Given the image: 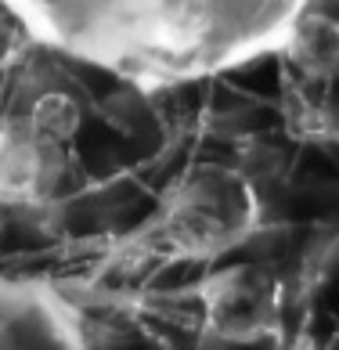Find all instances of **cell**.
<instances>
[{
	"instance_id": "cell-1",
	"label": "cell",
	"mask_w": 339,
	"mask_h": 350,
	"mask_svg": "<svg viewBox=\"0 0 339 350\" xmlns=\"http://www.w3.org/2000/svg\"><path fill=\"white\" fill-rule=\"evenodd\" d=\"M29 40L141 87L282 51L314 0H0Z\"/></svg>"
},
{
	"instance_id": "cell-2",
	"label": "cell",
	"mask_w": 339,
	"mask_h": 350,
	"mask_svg": "<svg viewBox=\"0 0 339 350\" xmlns=\"http://www.w3.org/2000/svg\"><path fill=\"white\" fill-rule=\"evenodd\" d=\"M260 202L253 185L228 166H195L174 185L163 213L166 242L185 256H220L253 235Z\"/></svg>"
},
{
	"instance_id": "cell-3",
	"label": "cell",
	"mask_w": 339,
	"mask_h": 350,
	"mask_svg": "<svg viewBox=\"0 0 339 350\" xmlns=\"http://www.w3.org/2000/svg\"><path fill=\"white\" fill-rule=\"evenodd\" d=\"M199 304L217 340L256 343L282 321V282L260 264H231L206 278Z\"/></svg>"
},
{
	"instance_id": "cell-4",
	"label": "cell",
	"mask_w": 339,
	"mask_h": 350,
	"mask_svg": "<svg viewBox=\"0 0 339 350\" xmlns=\"http://www.w3.org/2000/svg\"><path fill=\"white\" fill-rule=\"evenodd\" d=\"M69 174V141H58L33 116L0 120V202L40 206Z\"/></svg>"
},
{
	"instance_id": "cell-5",
	"label": "cell",
	"mask_w": 339,
	"mask_h": 350,
	"mask_svg": "<svg viewBox=\"0 0 339 350\" xmlns=\"http://www.w3.org/2000/svg\"><path fill=\"white\" fill-rule=\"evenodd\" d=\"M0 350H83V343L51 300L0 285Z\"/></svg>"
},
{
	"instance_id": "cell-6",
	"label": "cell",
	"mask_w": 339,
	"mask_h": 350,
	"mask_svg": "<svg viewBox=\"0 0 339 350\" xmlns=\"http://www.w3.org/2000/svg\"><path fill=\"white\" fill-rule=\"evenodd\" d=\"M282 51L307 76H339V22L325 11L307 8L293 22Z\"/></svg>"
}]
</instances>
